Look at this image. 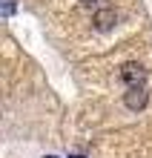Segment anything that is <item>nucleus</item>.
<instances>
[{
    "label": "nucleus",
    "mask_w": 152,
    "mask_h": 158,
    "mask_svg": "<svg viewBox=\"0 0 152 158\" xmlns=\"http://www.w3.org/2000/svg\"><path fill=\"white\" fill-rule=\"evenodd\" d=\"M72 158H83V155H72Z\"/></svg>",
    "instance_id": "nucleus-6"
},
{
    "label": "nucleus",
    "mask_w": 152,
    "mask_h": 158,
    "mask_svg": "<svg viewBox=\"0 0 152 158\" xmlns=\"http://www.w3.org/2000/svg\"><path fill=\"white\" fill-rule=\"evenodd\" d=\"M121 81L126 83V86H141V83H146V69L141 66V63L129 60L121 66Z\"/></svg>",
    "instance_id": "nucleus-2"
},
{
    "label": "nucleus",
    "mask_w": 152,
    "mask_h": 158,
    "mask_svg": "<svg viewBox=\"0 0 152 158\" xmlns=\"http://www.w3.org/2000/svg\"><path fill=\"white\" fill-rule=\"evenodd\" d=\"M14 15V0H3V17H12Z\"/></svg>",
    "instance_id": "nucleus-4"
},
{
    "label": "nucleus",
    "mask_w": 152,
    "mask_h": 158,
    "mask_svg": "<svg viewBox=\"0 0 152 158\" xmlns=\"http://www.w3.org/2000/svg\"><path fill=\"white\" fill-rule=\"evenodd\" d=\"M149 101V92L146 86L141 83V86H126V92H123V104H126V109H132V112H141V109L146 106Z\"/></svg>",
    "instance_id": "nucleus-1"
},
{
    "label": "nucleus",
    "mask_w": 152,
    "mask_h": 158,
    "mask_svg": "<svg viewBox=\"0 0 152 158\" xmlns=\"http://www.w3.org/2000/svg\"><path fill=\"white\" fill-rule=\"evenodd\" d=\"M80 3H83V6H98L101 0H80Z\"/></svg>",
    "instance_id": "nucleus-5"
},
{
    "label": "nucleus",
    "mask_w": 152,
    "mask_h": 158,
    "mask_svg": "<svg viewBox=\"0 0 152 158\" xmlns=\"http://www.w3.org/2000/svg\"><path fill=\"white\" fill-rule=\"evenodd\" d=\"M95 23H98V29H112V23H115V12L112 9H98L95 12Z\"/></svg>",
    "instance_id": "nucleus-3"
}]
</instances>
